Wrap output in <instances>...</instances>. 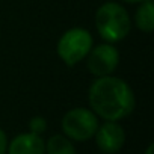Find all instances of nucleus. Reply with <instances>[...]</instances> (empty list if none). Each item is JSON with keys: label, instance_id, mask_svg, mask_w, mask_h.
I'll return each instance as SVG.
<instances>
[{"label": "nucleus", "instance_id": "nucleus-1", "mask_svg": "<svg viewBox=\"0 0 154 154\" xmlns=\"http://www.w3.org/2000/svg\"><path fill=\"white\" fill-rule=\"evenodd\" d=\"M89 109L104 121H121L136 106L134 92L130 85L115 75L97 77L88 91Z\"/></svg>", "mask_w": 154, "mask_h": 154}, {"label": "nucleus", "instance_id": "nucleus-2", "mask_svg": "<svg viewBox=\"0 0 154 154\" xmlns=\"http://www.w3.org/2000/svg\"><path fill=\"white\" fill-rule=\"evenodd\" d=\"M95 27L106 42L115 44L130 33L131 20L122 5L118 2H106L95 12Z\"/></svg>", "mask_w": 154, "mask_h": 154}, {"label": "nucleus", "instance_id": "nucleus-3", "mask_svg": "<svg viewBox=\"0 0 154 154\" xmlns=\"http://www.w3.org/2000/svg\"><path fill=\"white\" fill-rule=\"evenodd\" d=\"M94 45V39L89 30L83 27H72L62 33L57 41L56 51L66 66H75L82 62Z\"/></svg>", "mask_w": 154, "mask_h": 154}, {"label": "nucleus", "instance_id": "nucleus-4", "mask_svg": "<svg viewBox=\"0 0 154 154\" xmlns=\"http://www.w3.org/2000/svg\"><path fill=\"white\" fill-rule=\"evenodd\" d=\"M98 125V116L88 107H74L62 118L63 134L77 142H86L92 139Z\"/></svg>", "mask_w": 154, "mask_h": 154}, {"label": "nucleus", "instance_id": "nucleus-5", "mask_svg": "<svg viewBox=\"0 0 154 154\" xmlns=\"http://www.w3.org/2000/svg\"><path fill=\"white\" fill-rule=\"evenodd\" d=\"M86 66L89 72L95 77H104L115 72L119 63V51L110 42H103L98 45H92L91 51L88 53Z\"/></svg>", "mask_w": 154, "mask_h": 154}, {"label": "nucleus", "instance_id": "nucleus-6", "mask_svg": "<svg viewBox=\"0 0 154 154\" xmlns=\"http://www.w3.org/2000/svg\"><path fill=\"white\" fill-rule=\"evenodd\" d=\"M95 143L104 154H116L125 142V131L118 121H104L98 125L95 134Z\"/></svg>", "mask_w": 154, "mask_h": 154}, {"label": "nucleus", "instance_id": "nucleus-7", "mask_svg": "<svg viewBox=\"0 0 154 154\" xmlns=\"http://www.w3.org/2000/svg\"><path fill=\"white\" fill-rule=\"evenodd\" d=\"M8 154H45V142L39 134L21 133L8 143Z\"/></svg>", "mask_w": 154, "mask_h": 154}, {"label": "nucleus", "instance_id": "nucleus-8", "mask_svg": "<svg viewBox=\"0 0 154 154\" xmlns=\"http://www.w3.org/2000/svg\"><path fill=\"white\" fill-rule=\"evenodd\" d=\"M136 27L145 33H151L154 29V5L151 0H145L139 5L134 14Z\"/></svg>", "mask_w": 154, "mask_h": 154}, {"label": "nucleus", "instance_id": "nucleus-9", "mask_svg": "<svg viewBox=\"0 0 154 154\" xmlns=\"http://www.w3.org/2000/svg\"><path fill=\"white\" fill-rule=\"evenodd\" d=\"M47 154H77L71 139L65 134H53L45 143Z\"/></svg>", "mask_w": 154, "mask_h": 154}, {"label": "nucleus", "instance_id": "nucleus-10", "mask_svg": "<svg viewBox=\"0 0 154 154\" xmlns=\"http://www.w3.org/2000/svg\"><path fill=\"white\" fill-rule=\"evenodd\" d=\"M47 130V119L44 116H33L29 121V131L35 134H42Z\"/></svg>", "mask_w": 154, "mask_h": 154}, {"label": "nucleus", "instance_id": "nucleus-11", "mask_svg": "<svg viewBox=\"0 0 154 154\" xmlns=\"http://www.w3.org/2000/svg\"><path fill=\"white\" fill-rule=\"evenodd\" d=\"M8 151V137L6 133L0 128V154H6Z\"/></svg>", "mask_w": 154, "mask_h": 154}, {"label": "nucleus", "instance_id": "nucleus-12", "mask_svg": "<svg viewBox=\"0 0 154 154\" xmlns=\"http://www.w3.org/2000/svg\"><path fill=\"white\" fill-rule=\"evenodd\" d=\"M152 152H154V145L149 143V145L146 146V149H145V154H152Z\"/></svg>", "mask_w": 154, "mask_h": 154}, {"label": "nucleus", "instance_id": "nucleus-13", "mask_svg": "<svg viewBox=\"0 0 154 154\" xmlns=\"http://www.w3.org/2000/svg\"><path fill=\"white\" fill-rule=\"evenodd\" d=\"M121 2H125V3L133 5V3H142V2H145V0H121Z\"/></svg>", "mask_w": 154, "mask_h": 154}]
</instances>
